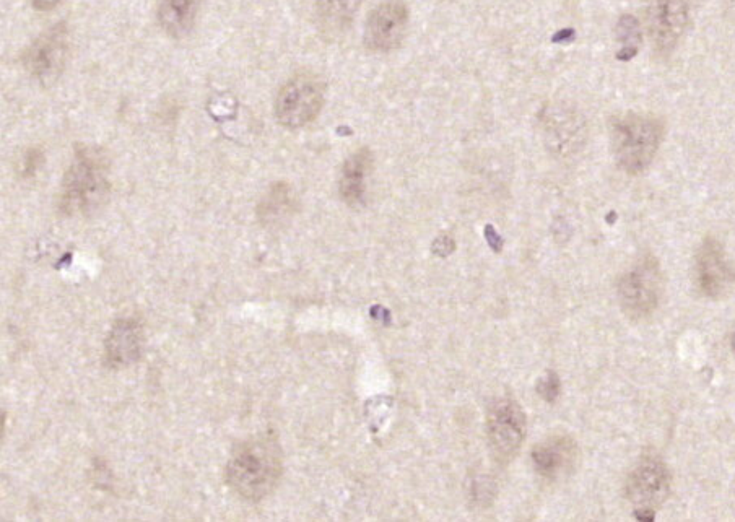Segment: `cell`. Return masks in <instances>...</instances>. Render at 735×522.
I'll use <instances>...</instances> for the list:
<instances>
[{
  "instance_id": "obj_1",
  "label": "cell",
  "mask_w": 735,
  "mask_h": 522,
  "mask_svg": "<svg viewBox=\"0 0 735 522\" xmlns=\"http://www.w3.org/2000/svg\"><path fill=\"white\" fill-rule=\"evenodd\" d=\"M282 449L275 436L257 435L238 444L225 469L231 492L249 503H259L274 492L282 477Z\"/></svg>"
},
{
  "instance_id": "obj_2",
  "label": "cell",
  "mask_w": 735,
  "mask_h": 522,
  "mask_svg": "<svg viewBox=\"0 0 735 522\" xmlns=\"http://www.w3.org/2000/svg\"><path fill=\"white\" fill-rule=\"evenodd\" d=\"M109 194V161L100 148L82 147L62 179V214L90 215L105 204Z\"/></svg>"
},
{
  "instance_id": "obj_3",
  "label": "cell",
  "mask_w": 735,
  "mask_h": 522,
  "mask_svg": "<svg viewBox=\"0 0 735 522\" xmlns=\"http://www.w3.org/2000/svg\"><path fill=\"white\" fill-rule=\"evenodd\" d=\"M610 137L617 165L628 174H640L661 148L664 124L651 114H623L612 122Z\"/></svg>"
},
{
  "instance_id": "obj_4",
  "label": "cell",
  "mask_w": 735,
  "mask_h": 522,
  "mask_svg": "<svg viewBox=\"0 0 735 522\" xmlns=\"http://www.w3.org/2000/svg\"><path fill=\"white\" fill-rule=\"evenodd\" d=\"M662 295V272L656 257L644 256L618 280L620 306L633 321L651 316Z\"/></svg>"
},
{
  "instance_id": "obj_5",
  "label": "cell",
  "mask_w": 735,
  "mask_h": 522,
  "mask_svg": "<svg viewBox=\"0 0 735 522\" xmlns=\"http://www.w3.org/2000/svg\"><path fill=\"white\" fill-rule=\"evenodd\" d=\"M672 487V475L666 462L657 454L646 453L628 475L625 493L640 519H654L656 509L666 503Z\"/></svg>"
},
{
  "instance_id": "obj_6",
  "label": "cell",
  "mask_w": 735,
  "mask_h": 522,
  "mask_svg": "<svg viewBox=\"0 0 735 522\" xmlns=\"http://www.w3.org/2000/svg\"><path fill=\"white\" fill-rule=\"evenodd\" d=\"M324 105V87L318 77L298 74L283 85L275 100V116L290 129L305 127L318 118Z\"/></svg>"
},
{
  "instance_id": "obj_7",
  "label": "cell",
  "mask_w": 735,
  "mask_h": 522,
  "mask_svg": "<svg viewBox=\"0 0 735 522\" xmlns=\"http://www.w3.org/2000/svg\"><path fill=\"white\" fill-rule=\"evenodd\" d=\"M524 410L511 397L496 399L487 414L488 446L500 464H508L519 453L526 438Z\"/></svg>"
},
{
  "instance_id": "obj_8",
  "label": "cell",
  "mask_w": 735,
  "mask_h": 522,
  "mask_svg": "<svg viewBox=\"0 0 735 522\" xmlns=\"http://www.w3.org/2000/svg\"><path fill=\"white\" fill-rule=\"evenodd\" d=\"M410 12L404 0H384L365 25V46L373 53H391L404 43Z\"/></svg>"
},
{
  "instance_id": "obj_9",
  "label": "cell",
  "mask_w": 735,
  "mask_h": 522,
  "mask_svg": "<svg viewBox=\"0 0 735 522\" xmlns=\"http://www.w3.org/2000/svg\"><path fill=\"white\" fill-rule=\"evenodd\" d=\"M646 18L654 49L669 54L687 30L690 0H646Z\"/></svg>"
},
{
  "instance_id": "obj_10",
  "label": "cell",
  "mask_w": 735,
  "mask_h": 522,
  "mask_svg": "<svg viewBox=\"0 0 735 522\" xmlns=\"http://www.w3.org/2000/svg\"><path fill=\"white\" fill-rule=\"evenodd\" d=\"M69 54V36L64 25H57L41 35L27 49L23 64L35 79L49 85L62 74Z\"/></svg>"
},
{
  "instance_id": "obj_11",
  "label": "cell",
  "mask_w": 735,
  "mask_h": 522,
  "mask_svg": "<svg viewBox=\"0 0 735 522\" xmlns=\"http://www.w3.org/2000/svg\"><path fill=\"white\" fill-rule=\"evenodd\" d=\"M696 283L703 295L719 300L735 285V270L722 244L706 238L696 254Z\"/></svg>"
},
{
  "instance_id": "obj_12",
  "label": "cell",
  "mask_w": 735,
  "mask_h": 522,
  "mask_svg": "<svg viewBox=\"0 0 735 522\" xmlns=\"http://www.w3.org/2000/svg\"><path fill=\"white\" fill-rule=\"evenodd\" d=\"M545 140L553 153L570 157L579 152L586 142V122L578 111L553 108L545 118Z\"/></svg>"
},
{
  "instance_id": "obj_13",
  "label": "cell",
  "mask_w": 735,
  "mask_h": 522,
  "mask_svg": "<svg viewBox=\"0 0 735 522\" xmlns=\"http://www.w3.org/2000/svg\"><path fill=\"white\" fill-rule=\"evenodd\" d=\"M144 327L137 319L122 318L114 322L106 337L105 357L109 368L124 370L139 362L144 350Z\"/></svg>"
},
{
  "instance_id": "obj_14",
  "label": "cell",
  "mask_w": 735,
  "mask_h": 522,
  "mask_svg": "<svg viewBox=\"0 0 735 522\" xmlns=\"http://www.w3.org/2000/svg\"><path fill=\"white\" fill-rule=\"evenodd\" d=\"M579 459V448L570 436H552L535 446L532 451V462L540 477L547 480H558L575 470Z\"/></svg>"
},
{
  "instance_id": "obj_15",
  "label": "cell",
  "mask_w": 735,
  "mask_h": 522,
  "mask_svg": "<svg viewBox=\"0 0 735 522\" xmlns=\"http://www.w3.org/2000/svg\"><path fill=\"white\" fill-rule=\"evenodd\" d=\"M373 166V155L368 148H361L345 160L340 171L339 192L345 204L360 207L365 202L366 181Z\"/></svg>"
},
{
  "instance_id": "obj_16",
  "label": "cell",
  "mask_w": 735,
  "mask_h": 522,
  "mask_svg": "<svg viewBox=\"0 0 735 522\" xmlns=\"http://www.w3.org/2000/svg\"><path fill=\"white\" fill-rule=\"evenodd\" d=\"M296 197L287 183H275L261 204L257 205V218L267 228L280 227L295 214Z\"/></svg>"
},
{
  "instance_id": "obj_17",
  "label": "cell",
  "mask_w": 735,
  "mask_h": 522,
  "mask_svg": "<svg viewBox=\"0 0 735 522\" xmlns=\"http://www.w3.org/2000/svg\"><path fill=\"white\" fill-rule=\"evenodd\" d=\"M201 0H161L158 20L163 30L174 38H181L191 30L199 12Z\"/></svg>"
},
{
  "instance_id": "obj_18",
  "label": "cell",
  "mask_w": 735,
  "mask_h": 522,
  "mask_svg": "<svg viewBox=\"0 0 735 522\" xmlns=\"http://www.w3.org/2000/svg\"><path fill=\"white\" fill-rule=\"evenodd\" d=\"M361 0H316L318 18L324 31L337 35L352 25Z\"/></svg>"
},
{
  "instance_id": "obj_19",
  "label": "cell",
  "mask_w": 735,
  "mask_h": 522,
  "mask_svg": "<svg viewBox=\"0 0 735 522\" xmlns=\"http://www.w3.org/2000/svg\"><path fill=\"white\" fill-rule=\"evenodd\" d=\"M617 40L622 43L618 59L630 61L631 57H635L638 53L641 40H643L640 22L631 15H623L617 23Z\"/></svg>"
},
{
  "instance_id": "obj_20",
  "label": "cell",
  "mask_w": 735,
  "mask_h": 522,
  "mask_svg": "<svg viewBox=\"0 0 735 522\" xmlns=\"http://www.w3.org/2000/svg\"><path fill=\"white\" fill-rule=\"evenodd\" d=\"M44 163V155L38 148H30L23 155L22 165H20V173L23 178H33Z\"/></svg>"
},
{
  "instance_id": "obj_21",
  "label": "cell",
  "mask_w": 735,
  "mask_h": 522,
  "mask_svg": "<svg viewBox=\"0 0 735 522\" xmlns=\"http://www.w3.org/2000/svg\"><path fill=\"white\" fill-rule=\"evenodd\" d=\"M540 396L544 397L545 401L553 402L557 399L558 392H560V381H558L557 375H550L547 378L540 381L539 386Z\"/></svg>"
},
{
  "instance_id": "obj_22",
  "label": "cell",
  "mask_w": 735,
  "mask_h": 522,
  "mask_svg": "<svg viewBox=\"0 0 735 522\" xmlns=\"http://www.w3.org/2000/svg\"><path fill=\"white\" fill-rule=\"evenodd\" d=\"M62 0H31V4H33V7H36L38 10H51L56 7V5L61 4Z\"/></svg>"
}]
</instances>
